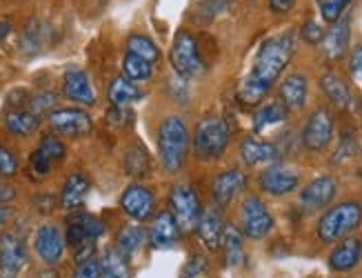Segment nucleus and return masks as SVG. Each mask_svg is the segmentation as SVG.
I'll return each instance as SVG.
<instances>
[{"instance_id":"nucleus-1","label":"nucleus","mask_w":362,"mask_h":278,"mask_svg":"<svg viewBox=\"0 0 362 278\" xmlns=\"http://www.w3.org/2000/svg\"><path fill=\"white\" fill-rule=\"evenodd\" d=\"M296 52V34L280 32L272 38H267L258 52L251 69L238 85V100L243 105H258L272 91L280 74L285 71L289 60Z\"/></svg>"},{"instance_id":"nucleus-2","label":"nucleus","mask_w":362,"mask_h":278,"mask_svg":"<svg viewBox=\"0 0 362 278\" xmlns=\"http://www.w3.org/2000/svg\"><path fill=\"white\" fill-rule=\"evenodd\" d=\"M189 147V129L178 116H167L158 127V156L169 174L185 165Z\"/></svg>"},{"instance_id":"nucleus-3","label":"nucleus","mask_w":362,"mask_h":278,"mask_svg":"<svg viewBox=\"0 0 362 278\" xmlns=\"http://www.w3.org/2000/svg\"><path fill=\"white\" fill-rule=\"evenodd\" d=\"M231 127L223 116H204L194 129V154L200 161H216L227 151Z\"/></svg>"},{"instance_id":"nucleus-4","label":"nucleus","mask_w":362,"mask_h":278,"mask_svg":"<svg viewBox=\"0 0 362 278\" xmlns=\"http://www.w3.org/2000/svg\"><path fill=\"white\" fill-rule=\"evenodd\" d=\"M362 223V205L360 203H340L332 209H327L318 221V238L322 243H336L344 236H349L354 229Z\"/></svg>"},{"instance_id":"nucleus-5","label":"nucleus","mask_w":362,"mask_h":278,"mask_svg":"<svg viewBox=\"0 0 362 278\" xmlns=\"http://www.w3.org/2000/svg\"><path fill=\"white\" fill-rule=\"evenodd\" d=\"M171 65H174V71L185 81L196 79V76H200L204 71L198 42L189 32L176 34L174 45H171Z\"/></svg>"},{"instance_id":"nucleus-6","label":"nucleus","mask_w":362,"mask_h":278,"mask_svg":"<svg viewBox=\"0 0 362 278\" xmlns=\"http://www.w3.org/2000/svg\"><path fill=\"white\" fill-rule=\"evenodd\" d=\"M169 207L180 229H196L202 216L200 198L189 185H174L169 194Z\"/></svg>"},{"instance_id":"nucleus-7","label":"nucleus","mask_w":362,"mask_h":278,"mask_svg":"<svg viewBox=\"0 0 362 278\" xmlns=\"http://www.w3.org/2000/svg\"><path fill=\"white\" fill-rule=\"evenodd\" d=\"M240 223L245 236L260 241L274 229V216L258 196H247L240 207Z\"/></svg>"},{"instance_id":"nucleus-8","label":"nucleus","mask_w":362,"mask_h":278,"mask_svg":"<svg viewBox=\"0 0 362 278\" xmlns=\"http://www.w3.org/2000/svg\"><path fill=\"white\" fill-rule=\"evenodd\" d=\"M49 125L60 136L81 138L91 132L93 122L91 116L81 107H60V110H54L49 114Z\"/></svg>"},{"instance_id":"nucleus-9","label":"nucleus","mask_w":362,"mask_h":278,"mask_svg":"<svg viewBox=\"0 0 362 278\" xmlns=\"http://www.w3.org/2000/svg\"><path fill=\"white\" fill-rule=\"evenodd\" d=\"M25 262H27L25 241L16 231H7V234L0 236V278H18Z\"/></svg>"},{"instance_id":"nucleus-10","label":"nucleus","mask_w":362,"mask_h":278,"mask_svg":"<svg viewBox=\"0 0 362 278\" xmlns=\"http://www.w3.org/2000/svg\"><path fill=\"white\" fill-rule=\"evenodd\" d=\"M334 138V118L327 110H316L303 127V143L309 151H322Z\"/></svg>"},{"instance_id":"nucleus-11","label":"nucleus","mask_w":362,"mask_h":278,"mask_svg":"<svg viewBox=\"0 0 362 278\" xmlns=\"http://www.w3.org/2000/svg\"><path fill=\"white\" fill-rule=\"evenodd\" d=\"M120 207L132 221H147V219H151V214H153L156 198L145 187V185L132 183L120 196Z\"/></svg>"},{"instance_id":"nucleus-12","label":"nucleus","mask_w":362,"mask_h":278,"mask_svg":"<svg viewBox=\"0 0 362 278\" xmlns=\"http://www.w3.org/2000/svg\"><path fill=\"white\" fill-rule=\"evenodd\" d=\"M67 238L56 225H40L34 236V250L45 265H56V262L65 254Z\"/></svg>"},{"instance_id":"nucleus-13","label":"nucleus","mask_w":362,"mask_h":278,"mask_svg":"<svg viewBox=\"0 0 362 278\" xmlns=\"http://www.w3.org/2000/svg\"><path fill=\"white\" fill-rule=\"evenodd\" d=\"M338 192V180L334 176H318L313 178L300 192V207L305 212H316L327 207Z\"/></svg>"},{"instance_id":"nucleus-14","label":"nucleus","mask_w":362,"mask_h":278,"mask_svg":"<svg viewBox=\"0 0 362 278\" xmlns=\"http://www.w3.org/2000/svg\"><path fill=\"white\" fill-rule=\"evenodd\" d=\"M298 183H300V176H298L293 169L289 167H267L264 172L258 178L260 190L272 194V196H287L293 190H298Z\"/></svg>"},{"instance_id":"nucleus-15","label":"nucleus","mask_w":362,"mask_h":278,"mask_svg":"<svg viewBox=\"0 0 362 278\" xmlns=\"http://www.w3.org/2000/svg\"><path fill=\"white\" fill-rule=\"evenodd\" d=\"M105 231V225L100 219L91 214H74L69 219V225H67V243L74 245V247H81L85 243H93L96 238L103 236Z\"/></svg>"},{"instance_id":"nucleus-16","label":"nucleus","mask_w":362,"mask_h":278,"mask_svg":"<svg viewBox=\"0 0 362 278\" xmlns=\"http://www.w3.org/2000/svg\"><path fill=\"white\" fill-rule=\"evenodd\" d=\"M247 187V176L240 169H227V172L218 174L211 185V198L216 207H227L231 200Z\"/></svg>"},{"instance_id":"nucleus-17","label":"nucleus","mask_w":362,"mask_h":278,"mask_svg":"<svg viewBox=\"0 0 362 278\" xmlns=\"http://www.w3.org/2000/svg\"><path fill=\"white\" fill-rule=\"evenodd\" d=\"M180 225L174 219L171 212H160L158 216L153 219L151 229H149V243L156 250H169V247L178 245L180 241Z\"/></svg>"},{"instance_id":"nucleus-18","label":"nucleus","mask_w":362,"mask_h":278,"mask_svg":"<svg viewBox=\"0 0 362 278\" xmlns=\"http://www.w3.org/2000/svg\"><path fill=\"white\" fill-rule=\"evenodd\" d=\"M62 91H65V96L76 105L91 107L93 103H96V91H93L89 76L83 69H67L65 71V79H62Z\"/></svg>"},{"instance_id":"nucleus-19","label":"nucleus","mask_w":362,"mask_h":278,"mask_svg":"<svg viewBox=\"0 0 362 278\" xmlns=\"http://www.w3.org/2000/svg\"><path fill=\"white\" fill-rule=\"evenodd\" d=\"M240 158L251 165V167H258V165H274L280 161V149L267 141H258V138L249 136L240 143Z\"/></svg>"},{"instance_id":"nucleus-20","label":"nucleus","mask_w":362,"mask_h":278,"mask_svg":"<svg viewBox=\"0 0 362 278\" xmlns=\"http://www.w3.org/2000/svg\"><path fill=\"white\" fill-rule=\"evenodd\" d=\"M351 23L349 18H340L338 23L332 25V29L325 34L322 38V54L329 60H340L344 54H347L349 47V36H351Z\"/></svg>"},{"instance_id":"nucleus-21","label":"nucleus","mask_w":362,"mask_h":278,"mask_svg":"<svg viewBox=\"0 0 362 278\" xmlns=\"http://www.w3.org/2000/svg\"><path fill=\"white\" fill-rule=\"evenodd\" d=\"M196 234L202 241L207 250H218L223 245V234H225V223L220 219L218 209H202V216L198 221Z\"/></svg>"},{"instance_id":"nucleus-22","label":"nucleus","mask_w":362,"mask_h":278,"mask_svg":"<svg viewBox=\"0 0 362 278\" xmlns=\"http://www.w3.org/2000/svg\"><path fill=\"white\" fill-rule=\"evenodd\" d=\"M89 178L83 174V172H71L62 185V192H60V205L62 209L67 212H76L85 203L87 198V192H89Z\"/></svg>"},{"instance_id":"nucleus-23","label":"nucleus","mask_w":362,"mask_h":278,"mask_svg":"<svg viewBox=\"0 0 362 278\" xmlns=\"http://www.w3.org/2000/svg\"><path fill=\"white\" fill-rule=\"evenodd\" d=\"M362 258V243L358 238H344L329 254V267L334 272H349Z\"/></svg>"},{"instance_id":"nucleus-24","label":"nucleus","mask_w":362,"mask_h":278,"mask_svg":"<svg viewBox=\"0 0 362 278\" xmlns=\"http://www.w3.org/2000/svg\"><path fill=\"white\" fill-rule=\"evenodd\" d=\"M307 79L303 74H291L285 81L280 83V103L287 107V110L296 112L303 110L307 103Z\"/></svg>"},{"instance_id":"nucleus-25","label":"nucleus","mask_w":362,"mask_h":278,"mask_svg":"<svg viewBox=\"0 0 362 278\" xmlns=\"http://www.w3.org/2000/svg\"><path fill=\"white\" fill-rule=\"evenodd\" d=\"M320 87H322L325 94H327V98L332 100L336 107H340V110H354L351 89H349L347 83H344L342 76H338L336 71H327V74H322Z\"/></svg>"},{"instance_id":"nucleus-26","label":"nucleus","mask_w":362,"mask_h":278,"mask_svg":"<svg viewBox=\"0 0 362 278\" xmlns=\"http://www.w3.org/2000/svg\"><path fill=\"white\" fill-rule=\"evenodd\" d=\"M3 122L13 136H31L40 127V116H36L29 107H11L9 112H5Z\"/></svg>"},{"instance_id":"nucleus-27","label":"nucleus","mask_w":362,"mask_h":278,"mask_svg":"<svg viewBox=\"0 0 362 278\" xmlns=\"http://www.w3.org/2000/svg\"><path fill=\"white\" fill-rule=\"evenodd\" d=\"M107 98L116 107H129L132 103H138L140 98H143V91L138 89L136 83L127 81L124 76H118V79H114L112 83H109Z\"/></svg>"},{"instance_id":"nucleus-28","label":"nucleus","mask_w":362,"mask_h":278,"mask_svg":"<svg viewBox=\"0 0 362 278\" xmlns=\"http://www.w3.org/2000/svg\"><path fill=\"white\" fill-rule=\"evenodd\" d=\"M223 250H225V260L229 267H238L245 258V243H243V231L227 223L225 234H223Z\"/></svg>"},{"instance_id":"nucleus-29","label":"nucleus","mask_w":362,"mask_h":278,"mask_svg":"<svg viewBox=\"0 0 362 278\" xmlns=\"http://www.w3.org/2000/svg\"><path fill=\"white\" fill-rule=\"evenodd\" d=\"M285 118H287V107L282 105L280 100L267 103L254 114V132L262 134L269 127H276V125H280V122H285Z\"/></svg>"},{"instance_id":"nucleus-30","label":"nucleus","mask_w":362,"mask_h":278,"mask_svg":"<svg viewBox=\"0 0 362 278\" xmlns=\"http://www.w3.org/2000/svg\"><path fill=\"white\" fill-rule=\"evenodd\" d=\"M122 71H124V79H127V81H132V83H145V81L151 79L153 65L149 63V60L127 52V54H124V58H122Z\"/></svg>"},{"instance_id":"nucleus-31","label":"nucleus","mask_w":362,"mask_h":278,"mask_svg":"<svg viewBox=\"0 0 362 278\" xmlns=\"http://www.w3.org/2000/svg\"><path fill=\"white\" fill-rule=\"evenodd\" d=\"M147 241L145 236V229L140 227V225H129V227H124L120 234H118V250L124 254V256H134L140 247H143V243Z\"/></svg>"},{"instance_id":"nucleus-32","label":"nucleus","mask_w":362,"mask_h":278,"mask_svg":"<svg viewBox=\"0 0 362 278\" xmlns=\"http://www.w3.org/2000/svg\"><path fill=\"white\" fill-rule=\"evenodd\" d=\"M127 52H129V54H136V56H140V58H145V60H149L151 65L160 58L158 45H156L151 38L143 36V34H134V36H129V40H127Z\"/></svg>"},{"instance_id":"nucleus-33","label":"nucleus","mask_w":362,"mask_h":278,"mask_svg":"<svg viewBox=\"0 0 362 278\" xmlns=\"http://www.w3.org/2000/svg\"><path fill=\"white\" fill-rule=\"evenodd\" d=\"M124 169H127L129 176L143 178L149 174V156L143 147H132L124 156Z\"/></svg>"},{"instance_id":"nucleus-34","label":"nucleus","mask_w":362,"mask_h":278,"mask_svg":"<svg viewBox=\"0 0 362 278\" xmlns=\"http://www.w3.org/2000/svg\"><path fill=\"white\" fill-rule=\"evenodd\" d=\"M351 3H354V0H316V5H318V11H320L322 21L332 23V25L338 23V21L342 18L344 9H347Z\"/></svg>"},{"instance_id":"nucleus-35","label":"nucleus","mask_w":362,"mask_h":278,"mask_svg":"<svg viewBox=\"0 0 362 278\" xmlns=\"http://www.w3.org/2000/svg\"><path fill=\"white\" fill-rule=\"evenodd\" d=\"M38 149H40L52 163H60L62 158H65V154H67V149H65V145H62V141H60L58 136H54V134L45 136L42 141H40V147H38Z\"/></svg>"},{"instance_id":"nucleus-36","label":"nucleus","mask_w":362,"mask_h":278,"mask_svg":"<svg viewBox=\"0 0 362 278\" xmlns=\"http://www.w3.org/2000/svg\"><path fill=\"white\" fill-rule=\"evenodd\" d=\"M207 272H209V260H207V256L194 254L192 258L185 262L182 278H204V276H207Z\"/></svg>"},{"instance_id":"nucleus-37","label":"nucleus","mask_w":362,"mask_h":278,"mask_svg":"<svg viewBox=\"0 0 362 278\" xmlns=\"http://www.w3.org/2000/svg\"><path fill=\"white\" fill-rule=\"evenodd\" d=\"M29 174L34 176L36 180H42L52 174V161L45 156V154L40 149H36L34 154H31L29 158Z\"/></svg>"},{"instance_id":"nucleus-38","label":"nucleus","mask_w":362,"mask_h":278,"mask_svg":"<svg viewBox=\"0 0 362 278\" xmlns=\"http://www.w3.org/2000/svg\"><path fill=\"white\" fill-rule=\"evenodd\" d=\"M54 105H56V94H52V91H40V94H36L29 100V110L36 116H42V114H52Z\"/></svg>"},{"instance_id":"nucleus-39","label":"nucleus","mask_w":362,"mask_h":278,"mask_svg":"<svg viewBox=\"0 0 362 278\" xmlns=\"http://www.w3.org/2000/svg\"><path fill=\"white\" fill-rule=\"evenodd\" d=\"M42 47V32L38 29V23L34 21L31 25H27L25 34H23V50L27 54H36Z\"/></svg>"},{"instance_id":"nucleus-40","label":"nucleus","mask_w":362,"mask_h":278,"mask_svg":"<svg viewBox=\"0 0 362 278\" xmlns=\"http://www.w3.org/2000/svg\"><path fill=\"white\" fill-rule=\"evenodd\" d=\"M107 122L114 127H129V125H134V112L129 110V107L112 105V110L107 112Z\"/></svg>"},{"instance_id":"nucleus-41","label":"nucleus","mask_w":362,"mask_h":278,"mask_svg":"<svg viewBox=\"0 0 362 278\" xmlns=\"http://www.w3.org/2000/svg\"><path fill=\"white\" fill-rule=\"evenodd\" d=\"M74 278H103V262L96 256L85 262H78Z\"/></svg>"},{"instance_id":"nucleus-42","label":"nucleus","mask_w":362,"mask_h":278,"mask_svg":"<svg viewBox=\"0 0 362 278\" xmlns=\"http://www.w3.org/2000/svg\"><path fill=\"white\" fill-rule=\"evenodd\" d=\"M18 172V158H16V154L7 147H0V176H13Z\"/></svg>"},{"instance_id":"nucleus-43","label":"nucleus","mask_w":362,"mask_h":278,"mask_svg":"<svg viewBox=\"0 0 362 278\" xmlns=\"http://www.w3.org/2000/svg\"><path fill=\"white\" fill-rule=\"evenodd\" d=\"M303 38H305L307 42H311V45H316V42H322L325 32H322L320 25H318L316 21H307V23L303 25Z\"/></svg>"},{"instance_id":"nucleus-44","label":"nucleus","mask_w":362,"mask_h":278,"mask_svg":"<svg viewBox=\"0 0 362 278\" xmlns=\"http://www.w3.org/2000/svg\"><path fill=\"white\" fill-rule=\"evenodd\" d=\"M349 69H351V76L358 85H362V47H358L351 58H349Z\"/></svg>"},{"instance_id":"nucleus-45","label":"nucleus","mask_w":362,"mask_h":278,"mask_svg":"<svg viewBox=\"0 0 362 278\" xmlns=\"http://www.w3.org/2000/svg\"><path fill=\"white\" fill-rule=\"evenodd\" d=\"M93 256H96V245H93V243H85L81 247H76V254H74L76 265H78V262H85V260L93 258Z\"/></svg>"},{"instance_id":"nucleus-46","label":"nucleus","mask_w":362,"mask_h":278,"mask_svg":"<svg viewBox=\"0 0 362 278\" xmlns=\"http://www.w3.org/2000/svg\"><path fill=\"white\" fill-rule=\"evenodd\" d=\"M293 5H296V0H269V7L276 13H287Z\"/></svg>"},{"instance_id":"nucleus-47","label":"nucleus","mask_w":362,"mask_h":278,"mask_svg":"<svg viewBox=\"0 0 362 278\" xmlns=\"http://www.w3.org/2000/svg\"><path fill=\"white\" fill-rule=\"evenodd\" d=\"M13 198H16V190L9 187V185H0V205H7Z\"/></svg>"},{"instance_id":"nucleus-48","label":"nucleus","mask_w":362,"mask_h":278,"mask_svg":"<svg viewBox=\"0 0 362 278\" xmlns=\"http://www.w3.org/2000/svg\"><path fill=\"white\" fill-rule=\"evenodd\" d=\"M9 32H11V25L7 21H0V42L9 36Z\"/></svg>"},{"instance_id":"nucleus-49","label":"nucleus","mask_w":362,"mask_h":278,"mask_svg":"<svg viewBox=\"0 0 362 278\" xmlns=\"http://www.w3.org/2000/svg\"><path fill=\"white\" fill-rule=\"evenodd\" d=\"M129 274L124 272H114V270H103V278H127Z\"/></svg>"},{"instance_id":"nucleus-50","label":"nucleus","mask_w":362,"mask_h":278,"mask_svg":"<svg viewBox=\"0 0 362 278\" xmlns=\"http://www.w3.org/2000/svg\"><path fill=\"white\" fill-rule=\"evenodd\" d=\"M7 219H9V207L0 205V225H3V223H5Z\"/></svg>"},{"instance_id":"nucleus-51","label":"nucleus","mask_w":362,"mask_h":278,"mask_svg":"<svg viewBox=\"0 0 362 278\" xmlns=\"http://www.w3.org/2000/svg\"><path fill=\"white\" fill-rule=\"evenodd\" d=\"M40 278H60V276H58L56 272H42Z\"/></svg>"}]
</instances>
